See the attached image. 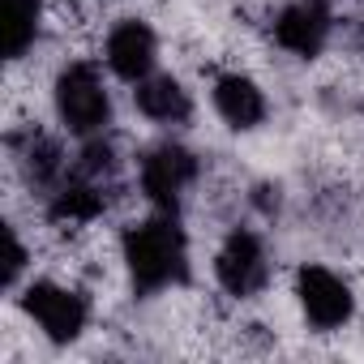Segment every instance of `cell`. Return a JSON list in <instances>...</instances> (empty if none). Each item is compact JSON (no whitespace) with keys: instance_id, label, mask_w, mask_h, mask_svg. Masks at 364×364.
<instances>
[{"instance_id":"cell-1","label":"cell","mask_w":364,"mask_h":364,"mask_svg":"<svg viewBox=\"0 0 364 364\" xmlns=\"http://www.w3.org/2000/svg\"><path fill=\"white\" fill-rule=\"evenodd\" d=\"M120 262L137 291H167L189 274V240L171 210H154L150 219L124 228Z\"/></svg>"},{"instance_id":"cell-2","label":"cell","mask_w":364,"mask_h":364,"mask_svg":"<svg viewBox=\"0 0 364 364\" xmlns=\"http://www.w3.org/2000/svg\"><path fill=\"white\" fill-rule=\"evenodd\" d=\"M52 103H56V116L60 124L73 133V137H99L107 124H112V95H107V82L103 73L90 65V60H69L60 73H56V90H52Z\"/></svg>"},{"instance_id":"cell-3","label":"cell","mask_w":364,"mask_h":364,"mask_svg":"<svg viewBox=\"0 0 364 364\" xmlns=\"http://www.w3.org/2000/svg\"><path fill=\"white\" fill-rule=\"evenodd\" d=\"M202 176V163L189 146L180 141H159L154 150L141 154L137 163V185H141V198L154 206V210H180V202H185V193L198 185Z\"/></svg>"},{"instance_id":"cell-4","label":"cell","mask_w":364,"mask_h":364,"mask_svg":"<svg viewBox=\"0 0 364 364\" xmlns=\"http://www.w3.org/2000/svg\"><path fill=\"white\" fill-rule=\"evenodd\" d=\"M296 304L304 313V321L321 334L330 330H343L351 317H355V296H351V283L321 266V262H309L296 270Z\"/></svg>"},{"instance_id":"cell-5","label":"cell","mask_w":364,"mask_h":364,"mask_svg":"<svg viewBox=\"0 0 364 364\" xmlns=\"http://www.w3.org/2000/svg\"><path fill=\"white\" fill-rule=\"evenodd\" d=\"M22 309H26V317H31L52 343H73V338H82V330L90 326V300H86L77 287L60 283V279H39V283H31L26 296H22Z\"/></svg>"},{"instance_id":"cell-6","label":"cell","mask_w":364,"mask_h":364,"mask_svg":"<svg viewBox=\"0 0 364 364\" xmlns=\"http://www.w3.org/2000/svg\"><path fill=\"white\" fill-rule=\"evenodd\" d=\"M215 279L232 300H253L257 291H266L270 283V253L262 245L257 232L249 228H232L228 240L215 253Z\"/></svg>"},{"instance_id":"cell-7","label":"cell","mask_w":364,"mask_h":364,"mask_svg":"<svg viewBox=\"0 0 364 364\" xmlns=\"http://www.w3.org/2000/svg\"><path fill=\"white\" fill-rule=\"evenodd\" d=\"M330 31H334V14L326 0H291L274 14V43L300 60L321 56V48L330 43Z\"/></svg>"},{"instance_id":"cell-8","label":"cell","mask_w":364,"mask_h":364,"mask_svg":"<svg viewBox=\"0 0 364 364\" xmlns=\"http://www.w3.org/2000/svg\"><path fill=\"white\" fill-rule=\"evenodd\" d=\"M103 60H107V69H112L120 82L137 86V82L150 77L154 65H159V39H154V31H150L141 18H120V22L107 31V39H103Z\"/></svg>"},{"instance_id":"cell-9","label":"cell","mask_w":364,"mask_h":364,"mask_svg":"<svg viewBox=\"0 0 364 364\" xmlns=\"http://www.w3.org/2000/svg\"><path fill=\"white\" fill-rule=\"evenodd\" d=\"M210 103H215L219 120L232 124V129H240V133L245 129H257L266 120V112H270L266 90L249 73H219L210 82Z\"/></svg>"},{"instance_id":"cell-10","label":"cell","mask_w":364,"mask_h":364,"mask_svg":"<svg viewBox=\"0 0 364 364\" xmlns=\"http://www.w3.org/2000/svg\"><path fill=\"white\" fill-rule=\"evenodd\" d=\"M133 107L150 120V124H163V129H176L193 116V95L180 86V77L171 73H150L133 86Z\"/></svg>"},{"instance_id":"cell-11","label":"cell","mask_w":364,"mask_h":364,"mask_svg":"<svg viewBox=\"0 0 364 364\" xmlns=\"http://www.w3.org/2000/svg\"><path fill=\"white\" fill-rule=\"evenodd\" d=\"M43 26V0H5V56L22 60Z\"/></svg>"},{"instance_id":"cell-12","label":"cell","mask_w":364,"mask_h":364,"mask_svg":"<svg viewBox=\"0 0 364 364\" xmlns=\"http://www.w3.org/2000/svg\"><path fill=\"white\" fill-rule=\"evenodd\" d=\"M22 270H26V245H22V236H18V228H5V274H0V283H5V287H18Z\"/></svg>"}]
</instances>
